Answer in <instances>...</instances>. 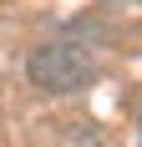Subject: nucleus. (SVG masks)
<instances>
[{"instance_id": "nucleus-1", "label": "nucleus", "mask_w": 142, "mask_h": 147, "mask_svg": "<svg viewBox=\"0 0 142 147\" xmlns=\"http://www.w3.org/2000/svg\"><path fill=\"white\" fill-rule=\"evenodd\" d=\"M137 147H142V112H137Z\"/></svg>"}]
</instances>
